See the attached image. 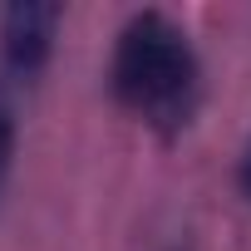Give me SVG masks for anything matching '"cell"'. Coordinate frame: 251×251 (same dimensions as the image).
I'll list each match as a JSON object with an SVG mask.
<instances>
[{
    "instance_id": "cell-1",
    "label": "cell",
    "mask_w": 251,
    "mask_h": 251,
    "mask_svg": "<svg viewBox=\"0 0 251 251\" xmlns=\"http://www.w3.org/2000/svg\"><path fill=\"white\" fill-rule=\"evenodd\" d=\"M108 89L163 138L182 133L202 103V59L187 30L163 10H133L113 35Z\"/></svg>"
},
{
    "instance_id": "cell-2",
    "label": "cell",
    "mask_w": 251,
    "mask_h": 251,
    "mask_svg": "<svg viewBox=\"0 0 251 251\" xmlns=\"http://www.w3.org/2000/svg\"><path fill=\"white\" fill-rule=\"evenodd\" d=\"M64 10L54 0H15L0 15V59L15 79H35L45 74V64L54 59V35H59Z\"/></svg>"
},
{
    "instance_id": "cell-5",
    "label": "cell",
    "mask_w": 251,
    "mask_h": 251,
    "mask_svg": "<svg viewBox=\"0 0 251 251\" xmlns=\"http://www.w3.org/2000/svg\"><path fill=\"white\" fill-rule=\"evenodd\" d=\"M173 251H187V246H173Z\"/></svg>"
},
{
    "instance_id": "cell-3",
    "label": "cell",
    "mask_w": 251,
    "mask_h": 251,
    "mask_svg": "<svg viewBox=\"0 0 251 251\" xmlns=\"http://www.w3.org/2000/svg\"><path fill=\"white\" fill-rule=\"evenodd\" d=\"M15 113H10V103L0 99V192H5V182H10V173H15Z\"/></svg>"
},
{
    "instance_id": "cell-4",
    "label": "cell",
    "mask_w": 251,
    "mask_h": 251,
    "mask_svg": "<svg viewBox=\"0 0 251 251\" xmlns=\"http://www.w3.org/2000/svg\"><path fill=\"white\" fill-rule=\"evenodd\" d=\"M236 192L251 202V133H246V143H241V158H236Z\"/></svg>"
}]
</instances>
